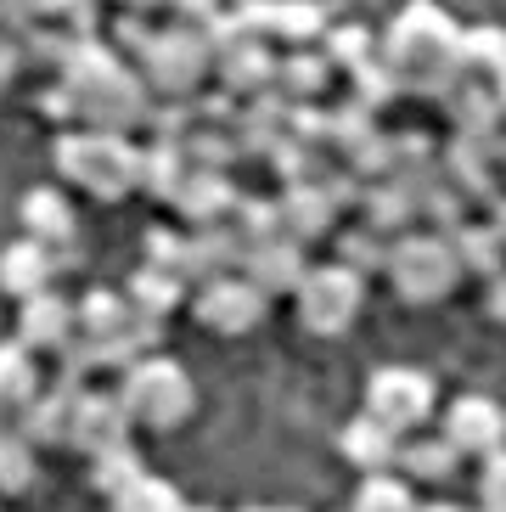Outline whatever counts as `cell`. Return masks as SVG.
Listing matches in <instances>:
<instances>
[{
  "label": "cell",
  "instance_id": "6da1fadb",
  "mask_svg": "<svg viewBox=\"0 0 506 512\" xmlns=\"http://www.w3.org/2000/svg\"><path fill=\"white\" fill-rule=\"evenodd\" d=\"M456 46H462L456 17H445L433 0H411V6L388 23L377 57L394 68V79H400L405 91L445 96V85L456 79Z\"/></svg>",
  "mask_w": 506,
  "mask_h": 512
},
{
  "label": "cell",
  "instance_id": "7a4b0ae2",
  "mask_svg": "<svg viewBox=\"0 0 506 512\" xmlns=\"http://www.w3.org/2000/svg\"><path fill=\"white\" fill-rule=\"evenodd\" d=\"M57 175H68L74 186H85L102 203H119L124 192L141 186V152L130 147V136H102V130H62L51 147Z\"/></svg>",
  "mask_w": 506,
  "mask_h": 512
},
{
  "label": "cell",
  "instance_id": "3957f363",
  "mask_svg": "<svg viewBox=\"0 0 506 512\" xmlns=\"http://www.w3.org/2000/svg\"><path fill=\"white\" fill-rule=\"evenodd\" d=\"M388 282L405 304H439L462 282V265L439 231H405L400 242H388Z\"/></svg>",
  "mask_w": 506,
  "mask_h": 512
},
{
  "label": "cell",
  "instance_id": "277c9868",
  "mask_svg": "<svg viewBox=\"0 0 506 512\" xmlns=\"http://www.w3.org/2000/svg\"><path fill=\"white\" fill-rule=\"evenodd\" d=\"M192 377L180 372L175 361H164V355H141V361L124 372L119 383V406L130 422H147V428H175V422L192 417Z\"/></svg>",
  "mask_w": 506,
  "mask_h": 512
},
{
  "label": "cell",
  "instance_id": "5b68a950",
  "mask_svg": "<svg viewBox=\"0 0 506 512\" xmlns=\"http://www.w3.org/2000/svg\"><path fill=\"white\" fill-rule=\"evenodd\" d=\"M135 62H141L135 74L147 79V91L158 96V102H192L203 74L214 68V51L186 29H152L147 51Z\"/></svg>",
  "mask_w": 506,
  "mask_h": 512
},
{
  "label": "cell",
  "instance_id": "8992f818",
  "mask_svg": "<svg viewBox=\"0 0 506 512\" xmlns=\"http://www.w3.org/2000/svg\"><path fill=\"white\" fill-rule=\"evenodd\" d=\"M298 321L315 338H338L349 321L360 316V299H366V282H360L349 265H321V271H304L298 282Z\"/></svg>",
  "mask_w": 506,
  "mask_h": 512
},
{
  "label": "cell",
  "instance_id": "52a82bcc",
  "mask_svg": "<svg viewBox=\"0 0 506 512\" xmlns=\"http://www.w3.org/2000/svg\"><path fill=\"white\" fill-rule=\"evenodd\" d=\"M147 119H152V91L130 62H124L119 74H107L96 91L79 96V124H85V130H102V136L147 130Z\"/></svg>",
  "mask_w": 506,
  "mask_h": 512
},
{
  "label": "cell",
  "instance_id": "ba28073f",
  "mask_svg": "<svg viewBox=\"0 0 506 512\" xmlns=\"http://www.w3.org/2000/svg\"><path fill=\"white\" fill-rule=\"evenodd\" d=\"M366 417L383 422L388 434H411L433 417V383L417 366H383L366 389Z\"/></svg>",
  "mask_w": 506,
  "mask_h": 512
},
{
  "label": "cell",
  "instance_id": "9c48e42d",
  "mask_svg": "<svg viewBox=\"0 0 506 512\" xmlns=\"http://www.w3.org/2000/svg\"><path fill=\"white\" fill-rule=\"evenodd\" d=\"M265 293L248 282V276H225V282H209L203 293H197V321L209 332H225V338H237V332H248V327H259L265 321Z\"/></svg>",
  "mask_w": 506,
  "mask_h": 512
},
{
  "label": "cell",
  "instance_id": "30bf717a",
  "mask_svg": "<svg viewBox=\"0 0 506 512\" xmlns=\"http://www.w3.org/2000/svg\"><path fill=\"white\" fill-rule=\"evenodd\" d=\"M445 439L462 456H495L506 445V411L484 394H462L445 417Z\"/></svg>",
  "mask_w": 506,
  "mask_h": 512
},
{
  "label": "cell",
  "instance_id": "8fae6325",
  "mask_svg": "<svg viewBox=\"0 0 506 512\" xmlns=\"http://www.w3.org/2000/svg\"><path fill=\"white\" fill-rule=\"evenodd\" d=\"M124 439H130V417H124L119 394H79L74 406V439L68 445H79V451H90V462L107 451H124Z\"/></svg>",
  "mask_w": 506,
  "mask_h": 512
},
{
  "label": "cell",
  "instance_id": "7c38bea8",
  "mask_svg": "<svg viewBox=\"0 0 506 512\" xmlns=\"http://www.w3.org/2000/svg\"><path fill=\"white\" fill-rule=\"evenodd\" d=\"M79 383H62L57 389H40L29 406L17 411V434L29 439V445H68L74 439V406H79Z\"/></svg>",
  "mask_w": 506,
  "mask_h": 512
},
{
  "label": "cell",
  "instance_id": "4fadbf2b",
  "mask_svg": "<svg viewBox=\"0 0 506 512\" xmlns=\"http://www.w3.org/2000/svg\"><path fill=\"white\" fill-rule=\"evenodd\" d=\"M214 68H220V91L225 96H270L276 85V57H270V40H231V46L214 51Z\"/></svg>",
  "mask_w": 506,
  "mask_h": 512
},
{
  "label": "cell",
  "instance_id": "5bb4252c",
  "mask_svg": "<svg viewBox=\"0 0 506 512\" xmlns=\"http://www.w3.org/2000/svg\"><path fill=\"white\" fill-rule=\"evenodd\" d=\"M445 107H450L456 136H467V141H495V136H501V124H506L501 102H495V85L467 79V74H456L445 85Z\"/></svg>",
  "mask_w": 506,
  "mask_h": 512
},
{
  "label": "cell",
  "instance_id": "9a60e30c",
  "mask_svg": "<svg viewBox=\"0 0 506 512\" xmlns=\"http://www.w3.org/2000/svg\"><path fill=\"white\" fill-rule=\"evenodd\" d=\"M74 321H79L74 304L62 299V293H34L17 310V344L29 349V355H57L74 338Z\"/></svg>",
  "mask_w": 506,
  "mask_h": 512
},
{
  "label": "cell",
  "instance_id": "2e32d148",
  "mask_svg": "<svg viewBox=\"0 0 506 512\" xmlns=\"http://www.w3.org/2000/svg\"><path fill=\"white\" fill-rule=\"evenodd\" d=\"M242 259H248V242L237 237L231 226H203L186 237V282H225V276L242 271Z\"/></svg>",
  "mask_w": 506,
  "mask_h": 512
},
{
  "label": "cell",
  "instance_id": "e0dca14e",
  "mask_svg": "<svg viewBox=\"0 0 506 512\" xmlns=\"http://www.w3.org/2000/svg\"><path fill=\"white\" fill-rule=\"evenodd\" d=\"M237 197L242 192L225 169H192L175 197V209H180V220H192V231H203V226H225L231 209H237Z\"/></svg>",
  "mask_w": 506,
  "mask_h": 512
},
{
  "label": "cell",
  "instance_id": "ac0fdd59",
  "mask_svg": "<svg viewBox=\"0 0 506 512\" xmlns=\"http://www.w3.org/2000/svg\"><path fill=\"white\" fill-rule=\"evenodd\" d=\"M445 181L456 186V192L467 197V203H495V186H501V164L490 158V141H467V136H456L445 147Z\"/></svg>",
  "mask_w": 506,
  "mask_h": 512
},
{
  "label": "cell",
  "instance_id": "d6986e66",
  "mask_svg": "<svg viewBox=\"0 0 506 512\" xmlns=\"http://www.w3.org/2000/svg\"><path fill=\"white\" fill-rule=\"evenodd\" d=\"M304 248L287 237H270L259 242V248H248V259H242V276H248L265 299H276V293H298V282H304Z\"/></svg>",
  "mask_w": 506,
  "mask_h": 512
},
{
  "label": "cell",
  "instance_id": "ffe728a7",
  "mask_svg": "<svg viewBox=\"0 0 506 512\" xmlns=\"http://www.w3.org/2000/svg\"><path fill=\"white\" fill-rule=\"evenodd\" d=\"M287 136H293V102H282L276 91L253 96V102L237 113V147H242V158H270Z\"/></svg>",
  "mask_w": 506,
  "mask_h": 512
},
{
  "label": "cell",
  "instance_id": "44dd1931",
  "mask_svg": "<svg viewBox=\"0 0 506 512\" xmlns=\"http://www.w3.org/2000/svg\"><path fill=\"white\" fill-rule=\"evenodd\" d=\"M51 276H57V254L45 242L23 237L12 248H0V293L34 299V293H51Z\"/></svg>",
  "mask_w": 506,
  "mask_h": 512
},
{
  "label": "cell",
  "instance_id": "7402d4cb",
  "mask_svg": "<svg viewBox=\"0 0 506 512\" xmlns=\"http://www.w3.org/2000/svg\"><path fill=\"white\" fill-rule=\"evenodd\" d=\"M276 214H282V237L287 242H315V237H327L332 220H338V209L327 203V192L321 186H287L282 197H276Z\"/></svg>",
  "mask_w": 506,
  "mask_h": 512
},
{
  "label": "cell",
  "instance_id": "603a6c76",
  "mask_svg": "<svg viewBox=\"0 0 506 512\" xmlns=\"http://www.w3.org/2000/svg\"><path fill=\"white\" fill-rule=\"evenodd\" d=\"M23 226H29V237L45 242L51 254L74 248V209H68V197L51 192V186H34V192L23 197Z\"/></svg>",
  "mask_w": 506,
  "mask_h": 512
},
{
  "label": "cell",
  "instance_id": "cb8c5ba5",
  "mask_svg": "<svg viewBox=\"0 0 506 512\" xmlns=\"http://www.w3.org/2000/svg\"><path fill=\"white\" fill-rule=\"evenodd\" d=\"M343 456L372 479V473H388V467L400 462V434H388L383 422L372 417H355L349 428H343Z\"/></svg>",
  "mask_w": 506,
  "mask_h": 512
},
{
  "label": "cell",
  "instance_id": "d4e9b609",
  "mask_svg": "<svg viewBox=\"0 0 506 512\" xmlns=\"http://www.w3.org/2000/svg\"><path fill=\"white\" fill-rule=\"evenodd\" d=\"M327 79H332V68H327L321 51H287V57L276 62V85H270V91L282 96V102L304 107L327 91Z\"/></svg>",
  "mask_w": 506,
  "mask_h": 512
},
{
  "label": "cell",
  "instance_id": "484cf974",
  "mask_svg": "<svg viewBox=\"0 0 506 512\" xmlns=\"http://www.w3.org/2000/svg\"><path fill=\"white\" fill-rule=\"evenodd\" d=\"M79 327H85V338H130L135 327V310L124 293H113V287H96V293H85V299L74 304Z\"/></svg>",
  "mask_w": 506,
  "mask_h": 512
},
{
  "label": "cell",
  "instance_id": "4316f807",
  "mask_svg": "<svg viewBox=\"0 0 506 512\" xmlns=\"http://www.w3.org/2000/svg\"><path fill=\"white\" fill-rule=\"evenodd\" d=\"M456 74L495 85V79L506 74V29H462V46H456Z\"/></svg>",
  "mask_w": 506,
  "mask_h": 512
},
{
  "label": "cell",
  "instance_id": "83f0119b",
  "mask_svg": "<svg viewBox=\"0 0 506 512\" xmlns=\"http://www.w3.org/2000/svg\"><path fill=\"white\" fill-rule=\"evenodd\" d=\"M186 175H192V164H186L180 147H164V141H147V147H141V186H147L158 203H175Z\"/></svg>",
  "mask_w": 506,
  "mask_h": 512
},
{
  "label": "cell",
  "instance_id": "f1b7e54d",
  "mask_svg": "<svg viewBox=\"0 0 506 512\" xmlns=\"http://www.w3.org/2000/svg\"><path fill=\"white\" fill-rule=\"evenodd\" d=\"M360 209H366V231H377V237H394V231H411L422 220L417 203L405 192H394L388 181L366 186V197H360Z\"/></svg>",
  "mask_w": 506,
  "mask_h": 512
},
{
  "label": "cell",
  "instance_id": "f546056e",
  "mask_svg": "<svg viewBox=\"0 0 506 512\" xmlns=\"http://www.w3.org/2000/svg\"><path fill=\"white\" fill-rule=\"evenodd\" d=\"M450 254H456L462 271H478V276H501L506 271V242L490 231V220L456 231V237H450Z\"/></svg>",
  "mask_w": 506,
  "mask_h": 512
},
{
  "label": "cell",
  "instance_id": "4dcf8cb0",
  "mask_svg": "<svg viewBox=\"0 0 506 512\" xmlns=\"http://www.w3.org/2000/svg\"><path fill=\"white\" fill-rule=\"evenodd\" d=\"M40 394V366L23 344H0V406L23 411Z\"/></svg>",
  "mask_w": 506,
  "mask_h": 512
},
{
  "label": "cell",
  "instance_id": "1f68e13d",
  "mask_svg": "<svg viewBox=\"0 0 506 512\" xmlns=\"http://www.w3.org/2000/svg\"><path fill=\"white\" fill-rule=\"evenodd\" d=\"M180 293H186V282H180V276H169V271H152V265H141L124 299H130V310H135V316H152V321H164L169 310L180 304Z\"/></svg>",
  "mask_w": 506,
  "mask_h": 512
},
{
  "label": "cell",
  "instance_id": "d6a6232c",
  "mask_svg": "<svg viewBox=\"0 0 506 512\" xmlns=\"http://www.w3.org/2000/svg\"><path fill=\"white\" fill-rule=\"evenodd\" d=\"M400 462H405V473H411V479L445 484L450 473L462 467V451H456V445L439 434V439H411V445H400Z\"/></svg>",
  "mask_w": 506,
  "mask_h": 512
},
{
  "label": "cell",
  "instance_id": "836d02e7",
  "mask_svg": "<svg viewBox=\"0 0 506 512\" xmlns=\"http://www.w3.org/2000/svg\"><path fill=\"white\" fill-rule=\"evenodd\" d=\"M321 57H327V68H366V62L377 57V34L360 29V23H332L327 34H321Z\"/></svg>",
  "mask_w": 506,
  "mask_h": 512
},
{
  "label": "cell",
  "instance_id": "e575fe53",
  "mask_svg": "<svg viewBox=\"0 0 506 512\" xmlns=\"http://www.w3.org/2000/svg\"><path fill=\"white\" fill-rule=\"evenodd\" d=\"M270 164H276V175H282L287 186H321L327 181V169H332L327 147H310V141H293V136L270 152Z\"/></svg>",
  "mask_w": 506,
  "mask_h": 512
},
{
  "label": "cell",
  "instance_id": "d590c367",
  "mask_svg": "<svg viewBox=\"0 0 506 512\" xmlns=\"http://www.w3.org/2000/svg\"><path fill=\"white\" fill-rule=\"evenodd\" d=\"M186 164L192 169H231L242 158L237 147V130H214V124H192V136H186Z\"/></svg>",
  "mask_w": 506,
  "mask_h": 512
},
{
  "label": "cell",
  "instance_id": "8d00e7d4",
  "mask_svg": "<svg viewBox=\"0 0 506 512\" xmlns=\"http://www.w3.org/2000/svg\"><path fill=\"white\" fill-rule=\"evenodd\" d=\"M225 226L237 231L248 248H259V242L282 237V214H276V203L270 197H237V209H231V220Z\"/></svg>",
  "mask_w": 506,
  "mask_h": 512
},
{
  "label": "cell",
  "instance_id": "74e56055",
  "mask_svg": "<svg viewBox=\"0 0 506 512\" xmlns=\"http://www.w3.org/2000/svg\"><path fill=\"white\" fill-rule=\"evenodd\" d=\"M34 484V445L17 428H0V496H23Z\"/></svg>",
  "mask_w": 506,
  "mask_h": 512
},
{
  "label": "cell",
  "instance_id": "f35d334b",
  "mask_svg": "<svg viewBox=\"0 0 506 512\" xmlns=\"http://www.w3.org/2000/svg\"><path fill=\"white\" fill-rule=\"evenodd\" d=\"M113 512H186V501L175 496V484L141 473L130 490H119V496H113Z\"/></svg>",
  "mask_w": 506,
  "mask_h": 512
},
{
  "label": "cell",
  "instance_id": "ab89813d",
  "mask_svg": "<svg viewBox=\"0 0 506 512\" xmlns=\"http://www.w3.org/2000/svg\"><path fill=\"white\" fill-rule=\"evenodd\" d=\"M372 119H377V113H366L360 102H343V107H332V113H327V147L349 158V152H355L360 141H366V136L377 130Z\"/></svg>",
  "mask_w": 506,
  "mask_h": 512
},
{
  "label": "cell",
  "instance_id": "60d3db41",
  "mask_svg": "<svg viewBox=\"0 0 506 512\" xmlns=\"http://www.w3.org/2000/svg\"><path fill=\"white\" fill-rule=\"evenodd\" d=\"M349 79H355V96H349V102H360V107H366V113H377V107H388V102H394V96L405 91V85H400V79H394V68H388L383 57H372V62H366V68H355V74H349Z\"/></svg>",
  "mask_w": 506,
  "mask_h": 512
},
{
  "label": "cell",
  "instance_id": "b9f144b4",
  "mask_svg": "<svg viewBox=\"0 0 506 512\" xmlns=\"http://www.w3.org/2000/svg\"><path fill=\"white\" fill-rule=\"evenodd\" d=\"M355 512H417V496H411L400 479L372 473V479H360V490H355Z\"/></svg>",
  "mask_w": 506,
  "mask_h": 512
},
{
  "label": "cell",
  "instance_id": "7bdbcfd3",
  "mask_svg": "<svg viewBox=\"0 0 506 512\" xmlns=\"http://www.w3.org/2000/svg\"><path fill=\"white\" fill-rule=\"evenodd\" d=\"M343 265H349L360 282L372 271H388V237H377V231H366V226L349 231V237H343Z\"/></svg>",
  "mask_w": 506,
  "mask_h": 512
},
{
  "label": "cell",
  "instance_id": "ee69618b",
  "mask_svg": "<svg viewBox=\"0 0 506 512\" xmlns=\"http://www.w3.org/2000/svg\"><path fill=\"white\" fill-rule=\"evenodd\" d=\"M422 220H433V226H439V237L450 242L456 231L467 226V197L456 192L450 181H439V186L428 192V203H422Z\"/></svg>",
  "mask_w": 506,
  "mask_h": 512
},
{
  "label": "cell",
  "instance_id": "f6af8a7d",
  "mask_svg": "<svg viewBox=\"0 0 506 512\" xmlns=\"http://www.w3.org/2000/svg\"><path fill=\"white\" fill-rule=\"evenodd\" d=\"M192 124H197L192 102H152V119H147L152 141H164V147H186Z\"/></svg>",
  "mask_w": 506,
  "mask_h": 512
},
{
  "label": "cell",
  "instance_id": "bcb514c9",
  "mask_svg": "<svg viewBox=\"0 0 506 512\" xmlns=\"http://www.w3.org/2000/svg\"><path fill=\"white\" fill-rule=\"evenodd\" d=\"M96 490H107V496H119V490H130L135 479H141V456L124 445V451H107V456H96Z\"/></svg>",
  "mask_w": 506,
  "mask_h": 512
},
{
  "label": "cell",
  "instance_id": "7dc6e473",
  "mask_svg": "<svg viewBox=\"0 0 506 512\" xmlns=\"http://www.w3.org/2000/svg\"><path fill=\"white\" fill-rule=\"evenodd\" d=\"M141 265L169 271V276H180V282H186V237H180V231H169V226L147 231V259H141Z\"/></svg>",
  "mask_w": 506,
  "mask_h": 512
},
{
  "label": "cell",
  "instance_id": "c3c4849f",
  "mask_svg": "<svg viewBox=\"0 0 506 512\" xmlns=\"http://www.w3.org/2000/svg\"><path fill=\"white\" fill-rule=\"evenodd\" d=\"M169 6H175V29L197 34V40L209 46V34H214V23H220L225 0H169Z\"/></svg>",
  "mask_w": 506,
  "mask_h": 512
},
{
  "label": "cell",
  "instance_id": "681fc988",
  "mask_svg": "<svg viewBox=\"0 0 506 512\" xmlns=\"http://www.w3.org/2000/svg\"><path fill=\"white\" fill-rule=\"evenodd\" d=\"M478 501H484V512H506V451L484 456V473H478Z\"/></svg>",
  "mask_w": 506,
  "mask_h": 512
},
{
  "label": "cell",
  "instance_id": "f907efd6",
  "mask_svg": "<svg viewBox=\"0 0 506 512\" xmlns=\"http://www.w3.org/2000/svg\"><path fill=\"white\" fill-rule=\"evenodd\" d=\"M321 192H327L332 209H360V197H366V181H360V175H349V169H327Z\"/></svg>",
  "mask_w": 506,
  "mask_h": 512
},
{
  "label": "cell",
  "instance_id": "816d5d0a",
  "mask_svg": "<svg viewBox=\"0 0 506 512\" xmlns=\"http://www.w3.org/2000/svg\"><path fill=\"white\" fill-rule=\"evenodd\" d=\"M113 40H119V57H141V51H147V40H152L147 17L124 12V17H119V29H113Z\"/></svg>",
  "mask_w": 506,
  "mask_h": 512
},
{
  "label": "cell",
  "instance_id": "f5cc1de1",
  "mask_svg": "<svg viewBox=\"0 0 506 512\" xmlns=\"http://www.w3.org/2000/svg\"><path fill=\"white\" fill-rule=\"evenodd\" d=\"M29 68V51H23V34H6L0 29V85H12L17 74Z\"/></svg>",
  "mask_w": 506,
  "mask_h": 512
},
{
  "label": "cell",
  "instance_id": "db71d44e",
  "mask_svg": "<svg viewBox=\"0 0 506 512\" xmlns=\"http://www.w3.org/2000/svg\"><path fill=\"white\" fill-rule=\"evenodd\" d=\"M45 113H51V119H79V102L68 91H62V85H51V91H45Z\"/></svg>",
  "mask_w": 506,
  "mask_h": 512
},
{
  "label": "cell",
  "instance_id": "11a10c76",
  "mask_svg": "<svg viewBox=\"0 0 506 512\" xmlns=\"http://www.w3.org/2000/svg\"><path fill=\"white\" fill-rule=\"evenodd\" d=\"M490 316H495V321H506V271L495 276V287H490Z\"/></svg>",
  "mask_w": 506,
  "mask_h": 512
},
{
  "label": "cell",
  "instance_id": "9f6ffc18",
  "mask_svg": "<svg viewBox=\"0 0 506 512\" xmlns=\"http://www.w3.org/2000/svg\"><path fill=\"white\" fill-rule=\"evenodd\" d=\"M74 6H79V0H34V12H40V17H68Z\"/></svg>",
  "mask_w": 506,
  "mask_h": 512
},
{
  "label": "cell",
  "instance_id": "6f0895ef",
  "mask_svg": "<svg viewBox=\"0 0 506 512\" xmlns=\"http://www.w3.org/2000/svg\"><path fill=\"white\" fill-rule=\"evenodd\" d=\"M490 231L506 242V197H495V203H490Z\"/></svg>",
  "mask_w": 506,
  "mask_h": 512
},
{
  "label": "cell",
  "instance_id": "680465c9",
  "mask_svg": "<svg viewBox=\"0 0 506 512\" xmlns=\"http://www.w3.org/2000/svg\"><path fill=\"white\" fill-rule=\"evenodd\" d=\"M124 6H130V12L141 17V12H152V6H164V0H124Z\"/></svg>",
  "mask_w": 506,
  "mask_h": 512
},
{
  "label": "cell",
  "instance_id": "91938a15",
  "mask_svg": "<svg viewBox=\"0 0 506 512\" xmlns=\"http://www.w3.org/2000/svg\"><path fill=\"white\" fill-rule=\"evenodd\" d=\"M417 512H462L456 501H428V507H417Z\"/></svg>",
  "mask_w": 506,
  "mask_h": 512
},
{
  "label": "cell",
  "instance_id": "94428289",
  "mask_svg": "<svg viewBox=\"0 0 506 512\" xmlns=\"http://www.w3.org/2000/svg\"><path fill=\"white\" fill-rule=\"evenodd\" d=\"M0 428H6V406H0Z\"/></svg>",
  "mask_w": 506,
  "mask_h": 512
},
{
  "label": "cell",
  "instance_id": "6125c7cd",
  "mask_svg": "<svg viewBox=\"0 0 506 512\" xmlns=\"http://www.w3.org/2000/svg\"><path fill=\"white\" fill-rule=\"evenodd\" d=\"M259 512H265V507H259ZM270 512H287V507H270Z\"/></svg>",
  "mask_w": 506,
  "mask_h": 512
},
{
  "label": "cell",
  "instance_id": "be15d7a7",
  "mask_svg": "<svg viewBox=\"0 0 506 512\" xmlns=\"http://www.w3.org/2000/svg\"><path fill=\"white\" fill-rule=\"evenodd\" d=\"M231 6H237V0H231Z\"/></svg>",
  "mask_w": 506,
  "mask_h": 512
},
{
  "label": "cell",
  "instance_id": "e7e4bbea",
  "mask_svg": "<svg viewBox=\"0 0 506 512\" xmlns=\"http://www.w3.org/2000/svg\"><path fill=\"white\" fill-rule=\"evenodd\" d=\"M501 175H506V169H501Z\"/></svg>",
  "mask_w": 506,
  "mask_h": 512
}]
</instances>
